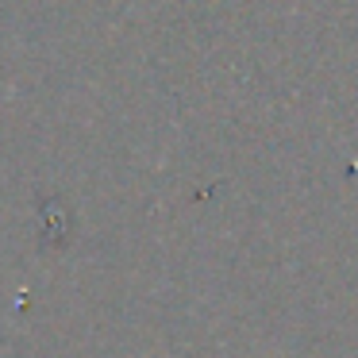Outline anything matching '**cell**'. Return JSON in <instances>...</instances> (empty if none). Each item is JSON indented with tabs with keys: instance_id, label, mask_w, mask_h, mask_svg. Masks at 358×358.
I'll return each mask as SVG.
<instances>
[]
</instances>
